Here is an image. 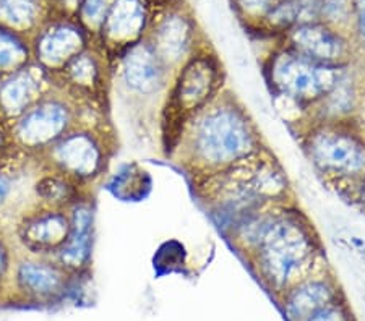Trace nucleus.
I'll return each instance as SVG.
<instances>
[{
	"label": "nucleus",
	"instance_id": "obj_1",
	"mask_svg": "<svg viewBox=\"0 0 365 321\" xmlns=\"http://www.w3.org/2000/svg\"><path fill=\"white\" fill-rule=\"evenodd\" d=\"M232 241L276 290L312 276L323 256L314 223L291 203L273 204L239 221L232 226Z\"/></svg>",
	"mask_w": 365,
	"mask_h": 321
},
{
	"label": "nucleus",
	"instance_id": "obj_2",
	"mask_svg": "<svg viewBox=\"0 0 365 321\" xmlns=\"http://www.w3.org/2000/svg\"><path fill=\"white\" fill-rule=\"evenodd\" d=\"M175 148L182 164L200 182L242 164L264 146L249 110L232 93L222 91L188 120Z\"/></svg>",
	"mask_w": 365,
	"mask_h": 321
},
{
	"label": "nucleus",
	"instance_id": "obj_3",
	"mask_svg": "<svg viewBox=\"0 0 365 321\" xmlns=\"http://www.w3.org/2000/svg\"><path fill=\"white\" fill-rule=\"evenodd\" d=\"M202 198L235 226L247 216L273 204L289 203L291 184L278 159L263 148L260 153L227 171L200 180Z\"/></svg>",
	"mask_w": 365,
	"mask_h": 321
},
{
	"label": "nucleus",
	"instance_id": "obj_4",
	"mask_svg": "<svg viewBox=\"0 0 365 321\" xmlns=\"http://www.w3.org/2000/svg\"><path fill=\"white\" fill-rule=\"evenodd\" d=\"M302 149L329 184L356 186L365 174V137L354 119L310 122L302 132Z\"/></svg>",
	"mask_w": 365,
	"mask_h": 321
},
{
	"label": "nucleus",
	"instance_id": "obj_5",
	"mask_svg": "<svg viewBox=\"0 0 365 321\" xmlns=\"http://www.w3.org/2000/svg\"><path fill=\"white\" fill-rule=\"evenodd\" d=\"M225 70L213 52L198 51L175 70L168 88L163 122L168 132L169 148H175L180 133L192 117L221 95Z\"/></svg>",
	"mask_w": 365,
	"mask_h": 321
},
{
	"label": "nucleus",
	"instance_id": "obj_6",
	"mask_svg": "<svg viewBox=\"0 0 365 321\" xmlns=\"http://www.w3.org/2000/svg\"><path fill=\"white\" fill-rule=\"evenodd\" d=\"M263 72L276 95L296 104L299 109H314L351 70L312 60L286 46L272 54Z\"/></svg>",
	"mask_w": 365,
	"mask_h": 321
},
{
	"label": "nucleus",
	"instance_id": "obj_7",
	"mask_svg": "<svg viewBox=\"0 0 365 321\" xmlns=\"http://www.w3.org/2000/svg\"><path fill=\"white\" fill-rule=\"evenodd\" d=\"M76 99L57 88L39 99L33 107L10 124L11 142L16 151L39 156L80 124Z\"/></svg>",
	"mask_w": 365,
	"mask_h": 321
},
{
	"label": "nucleus",
	"instance_id": "obj_8",
	"mask_svg": "<svg viewBox=\"0 0 365 321\" xmlns=\"http://www.w3.org/2000/svg\"><path fill=\"white\" fill-rule=\"evenodd\" d=\"M38 157L44 161L47 171L61 174L81 186L104 174L109 161V144L104 132L78 124Z\"/></svg>",
	"mask_w": 365,
	"mask_h": 321
},
{
	"label": "nucleus",
	"instance_id": "obj_9",
	"mask_svg": "<svg viewBox=\"0 0 365 321\" xmlns=\"http://www.w3.org/2000/svg\"><path fill=\"white\" fill-rule=\"evenodd\" d=\"M173 75L150 41H140L120 56L119 77L132 96H160L169 88Z\"/></svg>",
	"mask_w": 365,
	"mask_h": 321
},
{
	"label": "nucleus",
	"instance_id": "obj_10",
	"mask_svg": "<svg viewBox=\"0 0 365 321\" xmlns=\"http://www.w3.org/2000/svg\"><path fill=\"white\" fill-rule=\"evenodd\" d=\"M68 209L38 204L36 208L23 213L15 229L21 248L36 256H54L70 232Z\"/></svg>",
	"mask_w": 365,
	"mask_h": 321
},
{
	"label": "nucleus",
	"instance_id": "obj_11",
	"mask_svg": "<svg viewBox=\"0 0 365 321\" xmlns=\"http://www.w3.org/2000/svg\"><path fill=\"white\" fill-rule=\"evenodd\" d=\"M54 80L38 63L29 62L16 72L5 75L0 85V117L11 122L33 107L54 88Z\"/></svg>",
	"mask_w": 365,
	"mask_h": 321
},
{
	"label": "nucleus",
	"instance_id": "obj_12",
	"mask_svg": "<svg viewBox=\"0 0 365 321\" xmlns=\"http://www.w3.org/2000/svg\"><path fill=\"white\" fill-rule=\"evenodd\" d=\"M287 48L328 65H351L349 43L343 34L325 23H299L289 31Z\"/></svg>",
	"mask_w": 365,
	"mask_h": 321
},
{
	"label": "nucleus",
	"instance_id": "obj_13",
	"mask_svg": "<svg viewBox=\"0 0 365 321\" xmlns=\"http://www.w3.org/2000/svg\"><path fill=\"white\" fill-rule=\"evenodd\" d=\"M85 49L86 41L83 31L72 23L58 21L52 23L38 34L31 56L34 57V63L54 77Z\"/></svg>",
	"mask_w": 365,
	"mask_h": 321
},
{
	"label": "nucleus",
	"instance_id": "obj_14",
	"mask_svg": "<svg viewBox=\"0 0 365 321\" xmlns=\"http://www.w3.org/2000/svg\"><path fill=\"white\" fill-rule=\"evenodd\" d=\"M146 20L148 15L143 0H114L101 28L108 49L122 56L128 48L140 43Z\"/></svg>",
	"mask_w": 365,
	"mask_h": 321
},
{
	"label": "nucleus",
	"instance_id": "obj_15",
	"mask_svg": "<svg viewBox=\"0 0 365 321\" xmlns=\"http://www.w3.org/2000/svg\"><path fill=\"white\" fill-rule=\"evenodd\" d=\"M70 232L67 241L54 255L66 271H80L88 265L93 252L94 208L90 200H78L70 206Z\"/></svg>",
	"mask_w": 365,
	"mask_h": 321
},
{
	"label": "nucleus",
	"instance_id": "obj_16",
	"mask_svg": "<svg viewBox=\"0 0 365 321\" xmlns=\"http://www.w3.org/2000/svg\"><path fill=\"white\" fill-rule=\"evenodd\" d=\"M52 80L58 81L61 85H57V88H61L76 101L78 98L96 101L106 91L108 70H104L99 56L85 49L75 56L61 73L54 75Z\"/></svg>",
	"mask_w": 365,
	"mask_h": 321
},
{
	"label": "nucleus",
	"instance_id": "obj_17",
	"mask_svg": "<svg viewBox=\"0 0 365 321\" xmlns=\"http://www.w3.org/2000/svg\"><path fill=\"white\" fill-rule=\"evenodd\" d=\"M150 43L174 73L193 54L192 23L184 15H169L156 26Z\"/></svg>",
	"mask_w": 365,
	"mask_h": 321
},
{
	"label": "nucleus",
	"instance_id": "obj_18",
	"mask_svg": "<svg viewBox=\"0 0 365 321\" xmlns=\"http://www.w3.org/2000/svg\"><path fill=\"white\" fill-rule=\"evenodd\" d=\"M336 299V289L327 276H312L302 279L287 289L284 302L286 315L291 321H305Z\"/></svg>",
	"mask_w": 365,
	"mask_h": 321
},
{
	"label": "nucleus",
	"instance_id": "obj_19",
	"mask_svg": "<svg viewBox=\"0 0 365 321\" xmlns=\"http://www.w3.org/2000/svg\"><path fill=\"white\" fill-rule=\"evenodd\" d=\"M63 270L54 261L25 258L16 263L15 279L23 290L36 295L54 294L63 283Z\"/></svg>",
	"mask_w": 365,
	"mask_h": 321
},
{
	"label": "nucleus",
	"instance_id": "obj_20",
	"mask_svg": "<svg viewBox=\"0 0 365 321\" xmlns=\"http://www.w3.org/2000/svg\"><path fill=\"white\" fill-rule=\"evenodd\" d=\"M31 49L14 29L0 28V75H10L28 65Z\"/></svg>",
	"mask_w": 365,
	"mask_h": 321
},
{
	"label": "nucleus",
	"instance_id": "obj_21",
	"mask_svg": "<svg viewBox=\"0 0 365 321\" xmlns=\"http://www.w3.org/2000/svg\"><path fill=\"white\" fill-rule=\"evenodd\" d=\"M38 0H0V23L11 29L29 28L38 20Z\"/></svg>",
	"mask_w": 365,
	"mask_h": 321
},
{
	"label": "nucleus",
	"instance_id": "obj_22",
	"mask_svg": "<svg viewBox=\"0 0 365 321\" xmlns=\"http://www.w3.org/2000/svg\"><path fill=\"white\" fill-rule=\"evenodd\" d=\"M304 11L302 0H279L274 7L264 15V19L273 28L291 29L299 25L300 15Z\"/></svg>",
	"mask_w": 365,
	"mask_h": 321
},
{
	"label": "nucleus",
	"instance_id": "obj_23",
	"mask_svg": "<svg viewBox=\"0 0 365 321\" xmlns=\"http://www.w3.org/2000/svg\"><path fill=\"white\" fill-rule=\"evenodd\" d=\"M108 10V0H83V4H81V20L90 28L101 29Z\"/></svg>",
	"mask_w": 365,
	"mask_h": 321
},
{
	"label": "nucleus",
	"instance_id": "obj_24",
	"mask_svg": "<svg viewBox=\"0 0 365 321\" xmlns=\"http://www.w3.org/2000/svg\"><path fill=\"white\" fill-rule=\"evenodd\" d=\"M305 321H349V315H347L346 308L341 303L333 302L328 307L312 315Z\"/></svg>",
	"mask_w": 365,
	"mask_h": 321
},
{
	"label": "nucleus",
	"instance_id": "obj_25",
	"mask_svg": "<svg viewBox=\"0 0 365 321\" xmlns=\"http://www.w3.org/2000/svg\"><path fill=\"white\" fill-rule=\"evenodd\" d=\"M5 166H0V213L4 211L5 206L10 203L11 195H14L15 190V179L11 175Z\"/></svg>",
	"mask_w": 365,
	"mask_h": 321
},
{
	"label": "nucleus",
	"instance_id": "obj_26",
	"mask_svg": "<svg viewBox=\"0 0 365 321\" xmlns=\"http://www.w3.org/2000/svg\"><path fill=\"white\" fill-rule=\"evenodd\" d=\"M240 9L247 11L249 15L258 16V15H267L279 0H237Z\"/></svg>",
	"mask_w": 365,
	"mask_h": 321
},
{
	"label": "nucleus",
	"instance_id": "obj_27",
	"mask_svg": "<svg viewBox=\"0 0 365 321\" xmlns=\"http://www.w3.org/2000/svg\"><path fill=\"white\" fill-rule=\"evenodd\" d=\"M15 146L11 142L10 135V125L5 120H0V166L7 164L9 156L14 153Z\"/></svg>",
	"mask_w": 365,
	"mask_h": 321
},
{
	"label": "nucleus",
	"instance_id": "obj_28",
	"mask_svg": "<svg viewBox=\"0 0 365 321\" xmlns=\"http://www.w3.org/2000/svg\"><path fill=\"white\" fill-rule=\"evenodd\" d=\"M346 0H325L323 2V15L331 20H341L346 14Z\"/></svg>",
	"mask_w": 365,
	"mask_h": 321
},
{
	"label": "nucleus",
	"instance_id": "obj_29",
	"mask_svg": "<svg viewBox=\"0 0 365 321\" xmlns=\"http://www.w3.org/2000/svg\"><path fill=\"white\" fill-rule=\"evenodd\" d=\"M356 15H357V28L359 34L365 44V0H356Z\"/></svg>",
	"mask_w": 365,
	"mask_h": 321
},
{
	"label": "nucleus",
	"instance_id": "obj_30",
	"mask_svg": "<svg viewBox=\"0 0 365 321\" xmlns=\"http://www.w3.org/2000/svg\"><path fill=\"white\" fill-rule=\"evenodd\" d=\"M9 252L10 250L7 247V243H5L4 238H0V278H2V274L9 268V260H10Z\"/></svg>",
	"mask_w": 365,
	"mask_h": 321
},
{
	"label": "nucleus",
	"instance_id": "obj_31",
	"mask_svg": "<svg viewBox=\"0 0 365 321\" xmlns=\"http://www.w3.org/2000/svg\"><path fill=\"white\" fill-rule=\"evenodd\" d=\"M356 195H357L359 203H361L362 208L365 209V174L362 175V179L359 180L356 185Z\"/></svg>",
	"mask_w": 365,
	"mask_h": 321
},
{
	"label": "nucleus",
	"instance_id": "obj_32",
	"mask_svg": "<svg viewBox=\"0 0 365 321\" xmlns=\"http://www.w3.org/2000/svg\"><path fill=\"white\" fill-rule=\"evenodd\" d=\"M2 80H4V75H0V85H2Z\"/></svg>",
	"mask_w": 365,
	"mask_h": 321
}]
</instances>
